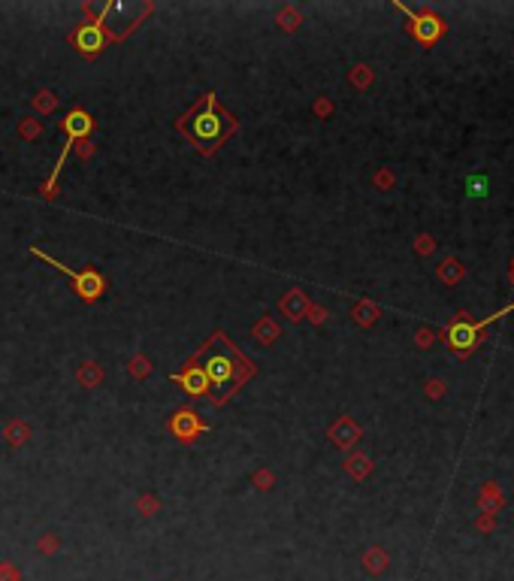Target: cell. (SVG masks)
<instances>
[{
  "instance_id": "5b68a950",
  "label": "cell",
  "mask_w": 514,
  "mask_h": 581,
  "mask_svg": "<svg viewBox=\"0 0 514 581\" xmlns=\"http://www.w3.org/2000/svg\"><path fill=\"white\" fill-rule=\"evenodd\" d=\"M396 10L408 16V21H411V34H415V40L421 43V46H432V43L442 40L445 21L439 19L436 12H430V10L415 12V10H408V6H402V3H396Z\"/></svg>"
},
{
  "instance_id": "30bf717a",
  "label": "cell",
  "mask_w": 514,
  "mask_h": 581,
  "mask_svg": "<svg viewBox=\"0 0 514 581\" xmlns=\"http://www.w3.org/2000/svg\"><path fill=\"white\" fill-rule=\"evenodd\" d=\"M282 312L288 315V318H293V321H299L303 318V312L308 309V303H306V297H303V291H291L288 297H282Z\"/></svg>"
},
{
  "instance_id": "7a4b0ae2",
  "label": "cell",
  "mask_w": 514,
  "mask_h": 581,
  "mask_svg": "<svg viewBox=\"0 0 514 581\" xmlns=\"http://www.w3.org/2000/svg\"><path fill=\"white\" fill-rule=\"evenodd\" d=\"M175 128L194 143V149L200 154H212L227 143V137L236 134L239 124L230 112L221 109L215 94H203V100L197 103L194 109H188V112L175 121Z\"/></svg>"
},
{
  "instance_id": "8fae6325",
  "label": "cell",
  "mask_w": 514,
  "mask_h": 581,
  "mask_svg": "<svg viewBox=\"0 0 514 581\" xmlns=\"http://www.w3.org/2000/svg\"><path fill=\"white\" fill-rule=\"evenodd\" d=\"M354 439H357V427H354V424L348 421V418H342V421H339V424H336V427H333V442L345 448V445H351V442H354Z\"/></svg>"
},
{
  "instance_id": "3957f363",
  "label": "cell",
  "mask_w": 514,
  "mask_h": 581,
  "mask_svg": "<svg viewBox=\"0 0 514 581\" xmlns=\"http://www.w3.org/2000/svg\"><path fill=\"white\" fill-rule=\"evenodd\" d=\"M509 312H514V303H511V306H505V309H499L496 315H487L484 321H466V318H457V321H454V324L442 333V340H445V345H448V348H451L457 357H469V355H472V351L478 348V345H481L484 340H487V336H484V330H487V324H493V321H499L502 315H509Z\"/></svg>"
},
{
  "instance_id": "44dd1931",
  "label": "cell",
  "mask_w": 514,
  "mask_h": 581,
  "mask_svg": "<svg viewBox=\"0 0 514 581\" xmlns=\"http://www.w3.org/2000/svg\"><path fill=\"white\" fill-rule=\"evenodd\" d=\"M469 191H484V179H469Z\"/></svg>"
},
{
  "instance_id": "d6986e66",
  "label": "cell",
  "mask_w": 514,
  "mask_h": 581,
  "mask_svg": "<svg viewBox=\"0 0 514 581\" xmlns=\"http://www.w3.org/2000/svg\"><path fill=\"white\" fill-rule=\"evenodd\" d=\"M19 134H21V137H27V139H34L36 134H40V128H36V124H34L31 119H25V121H21V128H19Z\"/></svg>"
},
{
  "instance_id": "2e32d148",
  "label": "cell",
  "mask_w": 514,
  "mask_h": 581,
  "mask_svg": "<svg viewBox=\"0 0 514 581\" xmlns=\"http://www.w3.org/2000/svg\"><path fill=\"white\" fill-rule=\"evenodd\" d=\"M34 103L42 109V112H51V109L58 106V97H55V94H49V91H40V94H36V100H34Z\"/></svg>"
},
{
  "instance_id": "9c48e42d",
  "label": "cell",
  "mask_w": 514,
  "mask_h": 581,
  "mask_svg": "<svg viewBox=\"0 0 514 581\" xmlns=\"http://www.w3.org/2000/svg\"><path fill=\"white\" fill-rule=\"evenodd\" d=\"M61 124H64L67 139H73V143H76V139H88L94 134V119L85 112V109H73V112H67Z\"/></svg>"
},
{
  "instance_id": "ba28073f",
  "label": "cell",
  "mask_w": 514,
  "mask_h": 581,
  "mask_svg": "<svg viewBox=\"0 0 514 581\" xmlns=\"http://www.w3.org/2000/svg\"><path fill=\"white\" fill-rule=\"evenodd\" d=\"M173 381L188 396H206V394H209V379H206V372L200 370V364H194V360H188V366L182 372H175Z\"/></svg>"
},
{
  "instance_id": "277c9868",
  "label": "cell",
  "mask_w": 514,
  "mask_h": 581,
  "mask_svg": "<svg viewBox=\"0 0 514 581\" xmlns=\"http://www.w3.org/2000/svg\"><path fill=\"white\" fill-rule=\"evenodd\" d=\"M34 254L42 257V261H46L49 267H55V270H61V273H67L70 282H73V291H76L79 297L85 300V303H94L97 297H103V291H106V282H103V276L97 273V270H73V267H64L61 261L49 257L46 252H40V248H34Z\"/></svg>"
},
{
  "instance_id": "6da1fadb",
  "label": "cell",
  "mask_w": 514,
  "mask_h": 581,
  "mask_svg": "<svg viewBox=\"0 0 514 581\" xmlns=\"http://www.w3.org/2000/svg\"><path fill=\"white\" fill-rule=\"evenodd\" d=\"M191 360L200 364V370L209 379V396L215 406H224L254 376V366L248 364V357H242L224 333H215Z\"/></svg>"
},
{
  "instance_id": "7c38bea8",
  "label": "cell",
  "mask_w": 514,
  "mask_h": 581,
  "mask_svg": "<svg viewBox=\"0 0 514 581\" xmlns=\"http://www.w3.org/2000/svg\"><path fill=\"white\" fill-rule=\"evenodd\" d=\"M439 276H442L445 282H457V278L463 276V267L454 261V257H445V261L439 263Z\"/></svg>"
},
{
  "instance_id": "ffe728a7",
  "label": "cell",
  "mask_w": 514,
  "mask_h": 581,
  "mask_svg": "<svg viewBox=\"0 0 514 581\" xmlns=\"http://www.w3.org/2000/svg\"><path fill=\"white\" fill-rule=\"evenodd\" d=\"M417 252H421V254H430V252H432V239H430V237H421V239H417Z\"/></svg>"
},
{
  "instance_id": "52a82bcc",
  "label": "cell",
  "mask_w": 514,
  "mask_h": 581,
  "mask_svg": "<svg viewBox=\"0 0 514 581\" xmlns=\"http://www.w3.org/2000/svg\"><path fill=\"white\" fill-rule=\"evenodd\" d=\"M167 430H170L175 439H182V442H191V439H197L200 433L209 430V424H206L194 409H188V406H185V409L175 412L170 421H167Z\"/></svg>"
},
{
  "instance_id": "ac0fdd59",
  "label": "cell",
  "mask_w": 514,
  "mask_h": 581,
  "mask_svg": "<svg viewBox=\"0 0 514 581\" xmlns=\"http://www.w3.org/2000/svg\"><path fill=\"white\" fill-rule=\"evenodd\" d=\"M130 370H134V376H149L151 364L145 357H134V364H130Z\"/></svg>"
},
{
  "instance_id": "9a60e30c",
  "label": "cell",
  "mask_w": 514,
  "mask_h": 581,
  "mask_svg": "<svg viewBox=\"0 0 514 581\" xmlns=\"http://www.w3.org/2000/svg\"><path fill=\"white\" fill-rule=\"evenodd\" d=\"M254 333L260 336V342H273V336L278 333V330H276V324H273V321H267V318H263L260 324L254 327Z\"/></svg>"
},
{
  "instance_id": "603a6c76",
  "label": "cell",
  "mask_w": 514,
  "mask_h": 581,
  "mask_svg": "<svg viewBox=\"0 0 514 581\" xmlns=\"http://www.w3.org/2000/svg\"><path fill=\"white\" fill-rule=\"evenodd\" d=\"M79 154H82V158H88V154H91V143H88V139L82 143V149H79Z\"/></svg>"
},
{
  "instance_id": "5bb4252c",
  "label": "cell",
  "mask_w": 514,
  "mask_h": 581,
  "mask_svg": "<svg viewBox=\"0 0 514 581\" xmlns=\"http://www.w3.org/2000/svg\"><path fill=\"white\" fill-rule=\"evenodd\" d=\"M384 566H387L384 551H381V548H369V551H366V569H369V572H381Z\"/></svg>"
},
{
  "instance_id": "7402d4cb",
  "label": "cell",
  "mask_w": 514,
  "mask_h": 581,
  "mask_svg": "<svg viewBox=\"0 0 514 581\" xmlns=\"http://www.w3.org/2000/svg\"><path fill=\"white\" fill-rule=\"evenodd\" d=\"M417 342H421V345H430V333H427V330H421V333H417Z\"/></svg>"
},
{
  "instance_id": "4fadbf2b",
  "label": "cell",
  "mask_w": 514,
  "mask_h": 581,
  "mask_svg": "<svg viewBox=\"0 0 514 581\" xmlns=\"http://www.w3.org/2000/svg\"><path fill=\"white\" fill-rule=\"evenodd\" d=\"M100 379H103V370H100L97 364H91V360H88V364L82 366V372H79V381H82V385H88V388H94Z\"/></svg>"
},
{
  "instance_id": "8992f818",
  "label": "cell",
  "mask_w": 514,
  "mask_h": 581,
  "mask_svg": "<svg viewBox=\"0 0 514 581\" xmlns=\"http://www.w3.org/2000/svg\"><path fill=\"white\" fill-rule=\"evenodd\" d=\"M70 43L82 51L85 58H94V55H100V51L106 49L109 36H106V31H103L97 21H82V25L70 34Z\"/></svg>"
},
{
  "instance_id": "e0dca14e",
  "label": "cell",
  "mask_w": 514,
  "mask_h": 581,
  "mask_svg": "<svg viewBox=\"0 0 514 581\" xmlns=\"http://www.w3.org/2000/svg\"><path fill=\"white\" fill-rule=\"evenodd\" d=\"M6 436H10L12 445H19L21 439H27V427H25V424H12V427L6 430Z\"/></svg>"
}]
</instances>
